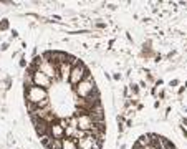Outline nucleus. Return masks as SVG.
<instances>
[{
  "label": "nucleus",
  "instance_id": "f03ea898",
  "mask_svg": "<svg viewBox=\"0 0 187 149\" xmlns=\"http://www.w3.org/2000/svg\"><path fill=\"white\" fill-rule=\"evenodd\" d=\"M7 27H8V23H7V22H2V23H0V28H2V30H5Z\"/></svg>",
  "mask_w": 187,
  "mask_h": 149
},
{
  "label": "nucleus",
  "instance_id": "f257e3e1",
  "mask_svg": "<svg viewBox=\"0 0 187 149\" xmlns=\"http://www.w3.org/2000/svg\"><path fill=\"white\" fill-rule=\"evenodd\" d=\"M78 56L61 50L35 55L27 65L23 96L28 118L45 149H103L106 114L93 73L70 81Z\"/></svg>",
  "mask_w": 187,
  "mask_h": 149
}]
</instances>
